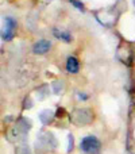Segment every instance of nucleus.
<instances>
[{
  "mask_svg": "<svg viewBox=\"0 0 135 154\" xmlns=\"http://www.w3.org/2000/svg\"><path fill=\"white\" fill-rule=\"evenodd\" d=\"M70 3H73V4H74V7H76L77 10H80V11H84V5H82V3L77 2V0H70Z\"/></svg>",
  "mask_w": 135,
  "mask_h": 154,
  "instance_id": "obj_13",
  "label": "nucleus"
},
{
  "mask_svg": "<svg viewBox=\"0 0 135 154\" xmlns=\"http://www.w3.org/2000/svg\"><path fill=\"white\" fill-rule=\"evenodd\" d=\"M15 153L16 154H31L29 146H26V145H20V146H18L16 150H15Z\"/></svg>",
  "mask_w": 135,
  "mask_h": 154,
  "instance_id": "obj_11",
  "label": "nucleus"
},
{
  "mask_svg": "<svg viewBox=\"0 0 135 154\" xmlns=\"http://www.w3.org/2000/svg\"><path fill=\"white\" fill-rule=\"evenodd\" d=\"M53 118H54V114H53V111H50V109H43V111L39 114V120L43 123V125H49V123L53 120Z\"/></svg>",
  "mask_w": 135,
  "mask_h": 154,
  "instance_id": "obj_8",
  "label": "nucleus"
},
{
  "mask_svg": "<svg viewBox=\"0 0 135 154\" xmlns=\"http://www.w3.org/2000/svg\"><path fill=\"white\" fill-rule=\"evenodd\" d=\"M133 4H134V7H135V0H133Z\"/></svg>",
  "mask_w": 135,
  "mask_h": 154,
  "instance_id": "obj_16",
  "label": "nucleus"
},
{
  "mask_svg": "<svg viewBox=\"0 0 135 154\" xmlns=\"http://www.w3.org/2000/svg\"><path fill=\"white\" fill-rule=\"evenodd\" d=\"M53 34L54 37L57 38V39L62 41V42L65 43H70L72 41H73V38H72V34L69 31H65V30H60V29H53Z\"/></svg>",
  "mask_w": 135,
  "mask_h": 154,
  "instance_id": "obj_7",
  "label": "nucleus"
},
{
  "mask_svg": "<svg viewBox=\"0 0 135 154\" xmlns=\"http://www.w3.org/2000/svg\"><path fill=\"white\" fill-rule=\"evenodd\" d=\"M66 72L70 73V75H76V73H78L80 70V62L74 56H69L68 60H66Z\"/></svg>",
  "mask_w": 135,
  "mask_h": 154,
  "instance_id": "obj_6",
  "label": "nucleus"
},
{
  "mask_svg": "<svg viewBox=\"0 0 135 154\" xmlns=\"http://www.w3.org/2000/svg\"><path fill=\"white\" fill-rule=\"evenodd\" d=\"M53 91H54V93H61L62 91H64V82H62L61 80L54 81L53 82Z\"/></svg>",
  "mask_w": 135,
  "mask_h": 154,
  "instance_id": "obj_9",
  "label": "nucleus"
},
{
  "mask_svg": "<svg viewBox=\"0 0 135 154\" xmlns=\"http://www.w3.org/2000/svg\"><path fill=\"white\" fill-rule=\"evenodd\" d=\"M77 97H78V99H81V100H87V99H88V96L85 95V93H80V92H77Z\"/></svg>",
  "mask_w": 135,
  "mask_h": 154,
  "instance_id": "obj_15",
  "label": "nucleus"
},
{
  "mask_svg": "<svg viewBox=\"0 0 135 154\" xmlns=\"http://www.w3.org/2000/svg\"><path fill=\"white\" fill-rule=\"evenodd\" d=\"M51 48V42L48 39H39L38 42L34 43L32 46V51L35 54H46Z\"/></svg>",
  "mask_w": 135,
  "mask_h": 154,
  "instance_id": "obj_5",
  "label": "nucleus"
},
{
  "mask_svg": "<svg viewBox=\"0 0 135 154\" xmlns=\"http://www.w3.org/2000/svg\"><path fill=\"white\" fill-rule=\"evenodd\" d=\"M57 146V141L53 137L51 133H45V131H41L39 135L37 138V149L38 147H45L46 150L49 149H54Z\"/></svg>",
  "mask_w": 135,
  "mask_h": 154,
  "instance_id": "obj_4",
  "label": "nucleus"
},
{
  "mask_svg": "<svg viewBox=\"0 0 135 154\" xmlns=\"http://www.w3.org/2000/svg\"><path fill=\"white\" fill-rule=\"evenodd\" d=\"M70 120L76 126H85L92 122V111L88 108H76L70 115Z\"/></svg>",
  "mask_w": 135,
  "mask_h": 154,
  "instance_id": "obj_2",
  "label": "nucleus"
},
{
  "mask_svg": "<svg viewBox=\"0 0 135 154\" xmlns=\"http://www.w3.org/2000/svg\"><path fill=\"white\" fill-rule=\"evenodd\" d=\"M45 89H48V85H42L41 88H38V89H37V97L39 99V100L45 99L46 96L49 95V92H42V91H45Z\"/></svg>",
  "mask_w": 135,
  "mask_h": 154,
  "instance_id": "obj_10",
  "label": "nucleus"
},
{
  "mask_svg": "<svg viewBox=\"0 0 135 154\" xmlns=\"http://www.w3.org/2000/svg\"><path fill=\"white\" fill-rule=\"evenodd\" d=\"M16 32V20L12 16H4V24H3L2 38L3 41H11Z\"/></svg>",
  "mask_w": 135,
  "mask_h": 154,
  "instance_id": "obj_3",
  "label": "nucleus"
},
{
  "mask_svg": "<svg viewBox=\"0 0 135 154\" xmlns=\"http://www.w3.org/2000/svg\"><path fill=\"white\" fill-rule=\"evenodd\" d=\"M68 142H69L68 152H72V150H73V143H74V139H73V135H72V134H69L68 135Z\"/></svg>",
  "mask_w": 135,
  "mask_h": 154,
  "instance_id": "obj_12",
  "label": "nucleus"
},
{
  "mask_svg": "<svg viewBox=\"0 0 135 154\" xmlns=\"http://www.w3.org/2000/svg\"><path fill=\"white\" fill-rule=\"evenodd\" d=\"M101 143L95 135H87L80 142V149L85 154H99Z\"/></svg>",
  "mask_w": 135,
  "mask_h": 154,
  "instance_id": "obj_1",
  "label": "nucleus"
},
{
  "mask_svg": "<svg viewBox=\"0 0 135 154\" xmlns=\"http://www.w3.org/2000/svg\"><path fill=\"white\" fill-rule=\"evenodd\" d=\"M32 107V103H31V99L30 97H27V99H24V104H23V108L26 109V108H31Z\"/></svg>",
  "mask_w": 135,
  "mask_h": 154,
  "instance_id": "obj_14",
  "label": "nucleus"
}]
</instances>
